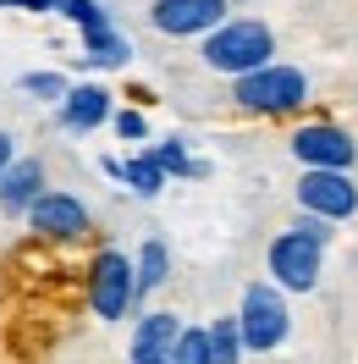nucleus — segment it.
I'll return each instance as SVG.
<instances>
[{"label": "nucleus", "mask_w": 358, "mask_h": 364, "mask_svg": "<svg viewBox=\"0 0 358 364\" xmlns=\"http://www.w3.org/2000/svg\"><path fill=\"white\" fill-rule=\"evenodd\" d=\"M276 55V33H270L259 17H221V23L204 33V61L215 72H248V67H265Z\"/></svg>", "instance_id": "nucleus-1"}, {"label": "nucleus", "mask_w": 358, "mask_h": 364, "mask_svg": "<svg viewBox=\"0 0 358 364\" xmlns=\"http://www.w3.org/2000/svg\"><path fill=\"white\" fill-rule=\"evenodd\" d=\"M232 100L243 105V111H292V105H303L309 100V77L298 67H248L237 72V83H232Z\"/></svg>", "instance_id": "nucleus-2"}, {"label": "nucleus", "mask_w": 358, "mask_h": 364, "mask_svg": "<svg viewBox=\"0 0 358 364\" xmlns=\"http://www.w3.org/2000/svg\"><path fill=\"white\" fill-rule=\"evenodd\" d=\"M237 331H243V348L254 353H270V348H281L292 331V315H287V298L276 282H254L243 293V309H237Z\"/></svg>", "instance_id": "nucleus-3"}, {"label": "nucleus", "mask_w": 358, "mask_h": 364, "mask_svg": "<svg viewBox=\"0 0 358 364\" xmlns=\"http://www.w3.org/2000/svg\"><path fill=\"white\" fill-rule=\"evenodd\" d=\"M133 298H138L133 259L116 254V249H105L99 259H94V271H89V309L99 320H121L127 309H133Z\"/></svg>", "instance_id": "nucleus-4"}, {"label": "nucleus", "mask_w": 358, "mask_h": 364, "mask_svg": "<svg viewBox=\"0 0 358 364\" xmlns=\"http://www.w3.org/2000/svg\"><path fill=\"white\" fill-rule=\"evenodd\" d=\"M320 254L325 243H314L309 232H281L276 243H270V276H276V287H287V293H309L314 282H320Z\"/></svg>", "instance_id": "nucleus-5"}, {"label": "nucleus", "mask_w": 358, "mask_h": 364, "mask_svg": "<svg viewBox=\"0 0 358 364\" xmlns=\"http://www.w3.org/2000/svg\"><path fill=\"white\" fill-rule=\"evenodd\" d=\"M298 205L325 215V221H347L358 210V188L347 171L336 166H303V182H298Z\"/></svg>", "instance_id": "nucleus-6"}, {"label": "nucleus", "mask_w": 358, "mask_h": 364, "mask_svg": "<svg viewBox=\"0 0 358 364\" xmlns=\"http://www.w3.org/2000/svg\"><path fill=\"white\" fill-rule=\"evenodd\" d=\"M292 155L303 160V166H336V171H347L358 155V144L342 127H331V122H309V127H298L292 133Z\"/></svg>", "instance_id": "nucleus-7"}, {"label": "nucleus", "mask_w": 358, "mask_h": 364, "mask_svg": "<svg viewBox=\"0 0 358 364\" xmlns=\"http://www.w3.org/2000/svg\"><path fill=\"white\" fill-rule=\"evenodd\" d=\"M28 227L39 232V237H83L89 232V210L83 199H72V193H39L33 205H28Z\"/></svg>", "instance_id": "nucleus-8"}, {"label": "nucleus", "mask_w": 358, "mask_h": 364, "mask_svg": "<svg viewBox=\"0 0 358 364\" xmlns=\"http://www.w3.org/2000/svg\"><path fill=\"white\" fill-rule=\"evenodd\" d=\"M155 28L171 33V39H193V33H210V28L226 17V0H155Z\"/></svg>", "instance_id": "nucleus-9"}, {"label": "nucleus", "mask_w": 358, "mask_h": 364, "mask_svg": "<svg viewBox=\"0 0 358 364\" xmlns=\"http://www.w3.org/2000/svg\"><path fill=\"white\" fill-rule=\"evenodd\" d=\"M39 193H45V166L39 160H6L0 166V205L11 215H23Z\"/></svg>", "instance_id": "nucleus-10"}, {"label": "nucleus", "mask_w": 358, "mask_h": 364, "mask_svg": "<svg viewBox=\"0 0 358 364\" xmlns=\"http://www.w3.org/2000/svg\"><path fill=\"white\" fill-rule=\"evenodd\" d=\"M182 331V320L177 315H143L138 320V331H133V364H166L171 359V342H177Z\"/></svg>", "instance_id": "nucleus-11"}, {"label": "nucleus", "mask_w": 358, "mask_h": 364, "mask_svg": "<svg viewBox=\"0 0 358 364\" xmlns=\"http://www.w3.org/2000/svg\"><path fill=\"white\" fill-rule=\"evenodd\" d=\"M105 116H111V94H105V89L83 83V89L61 94V122H67L72 133H89V127H99Z\"/></svg>", "instance_id": "nucleus-12"}, {"label": "nucleus", "mask_w": 358, "mask_h": 364, "mask_svg": "<svg viewBox=\"0 0 358 364\" xmlns=\"http://www.w3.org/2000/svg\"><path fill=\"white\" fill-rule=\"evenodd\" d=\"M83 39H89V61L94 67H127V39L116 33L111 23H99V28H83Z\"/></svg>", "instance_id": "nucleus-13"}, {"label": "nucleus", "mask_w": 358, "mask_h": 364, "mask_svg": "<svg viewBox=\"0 0 358 364\" xmlns=\"http://www.w3.org/2000/svg\"><path fill=\"white\" fill-rule=\"evenodd\" d=\"M166 265H171L166 243H160V237H149V243L138 249V265H133V282H138V293H155L160 282H166Z\"/></svg>", "instance_id": "nucleus-14"}, {"label": "nucleus", "mask_w": 358, "mask_h": 364, "mask_svg": "<svg viewBox=\"0 0 358 364\" xmlns=\"http://www.w3.org/2000/svg\"><path fill=\"white\" fill-rule=\"evenodd\" d=\"M243 353V331H237V315H221L210 326V364H232Z\"/></svg>", "instance_id": "nucleus-15"}, {"label": "nucleus", "mask_w": 358, "mask_h": 364, "mask_svg": "<svg viewBox=\"0 0 358 364\" xmlns=\"http://www.w3.org/2000/svg\"><path fill=\"white\" fill-rule=\"evenodd\" d=\"M166 364H210V331L204 326H182Z\"/></svg>", "instance_id": "nucleus-16"}, {"label": "nucleus", "mask_w": 358, "mask_h": 364, "mask_svg": "<svg viewBox=\"0 0 358 364\" xmlns=\"http://www.w3.org/2000/svg\"><path fill=\"white\" fill-rule=\"evenodd\" d=\"M121 182H133V193H143V199H155L160 188H166V171L155 166V155H138L121 166Z\"/></svg>", "instance_id": "nucleus-17"}, {"label": "nucleus", "mask_w": 358, "mask_h": 364, "mask_svg": "<svg viewBox=\"0 0 358 364\" xmlns=\"http://www.w3.org/2000/svg\"><path fill=\"white\" fill-rule=\"evenodd\" d=\"M149 155H155V166H160V171H177V177H188V171H199V166L188 160V149H182L177 138H166V144H155Z\"/></svg>", "instance_id": "nucleus-18"}, {"label": "nucleus", "mask_w": 358, "mask_h": 364, "mask_svg": "<svg viewBox=\"0 0 358 364\" xmlns=\"http://www.w3.org/2000/svg\"><path fill=\"white\" fill-rule=\"evenodd\" d=\"M61 11H67V17H72L77 28H99V23H111L99 0H61Z\"/></svg>", "instance_id": "nucleus-19"}, {"label": "nucleus", "mask_w": 358, "mask_h": 364, "mask_svg": "<svg viewBox=\"0 0 358 364\" xmlns=\"http://www.w3.org/2000/svg\"><path fill=\"white\" fill-rule=\"evenodd\" d=\"M23 89L33 94V100H61V94H67V77H55V72H28Z\"/></svg>", "instance_id": "nucleus-20"}, {"label": "nucleus", "mask_w": 358, "mask_h": 364, "mask_svg": "<svg viewBox=\"0 0 358 364\" xmlns=\"http://www.w3.org/2000/svg\"><path fill=\"white\" fill-rule=\"evenodd\" d=\"M298 232H309L314 243H331V221H325V215H314V210H303V221H298Z\"/></svg>", "instance_id": "nucleus-21"}, {"label": "nucleus", "mask_w": 358, "mask_h": 364, "mask_svg": "<svg viewBox=\"0 0 358 364\" xmlns=\"http://www.w3.org/2000/svg\"><path fill=\"white\" fill-rule=\"evenodd\" d=\"M116 133L138 144V138H149V127H143V116H138V111H121V116H116Z\"/></svg>", "instance_id": "nucleus-22"}, {"label": "nucleus", "mask_w": 358, "mask_h": 364, "mask_svg": "<svg viewBox=\"0 0 358 364\" xmlns=\"http://www.w3.org/2000/svg\"><path fill=\"white\" fill-rule=\"evenodd\" d=\"M0 6H23V11H61V0H0Z\"/></svg>", "instance_id": "nucleus-23"}, {"label": "nucleus", "mask_w": 358, "mask_h": 364, "mask_svg": "<svg viewBox=\"0 0 358 364\" xmlns=\"http://www.w3.org/2000/svg\"><path fill=\"white\" fill-rule=\"evenodd\" d=\"M6 160H11V138L0 133V166H6Z\"/></svg>", "instance_id": "nucleus-24"}]
</instances>
